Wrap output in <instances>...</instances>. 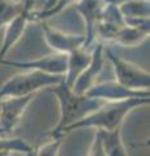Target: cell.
<instances>
[{"instance_id": "30bf717a", "label": "cell", "mask_w": 150, "mask_h": 156, "mask_svg": "<svg viewBox=\"0 0 150 156\" xmlns=\"http://www.w3.org/2000/svg\"><path fill=\"white\" fill-rule=\"evenodd\" d=\"M106 0H77L76 11L85 22V43L84 48L89 47L95 39V26L99 22Z\"/></svg>"}, {"instance_id": "7402d4cb", "label": "cell", "mask_w": 150, "mask_h": 156, "mask_svg": "<svg viewBox=\"0 0 150 156\" xmlns=\"http://www.w3.org/2000/svg\"><path fill=\"white\" fill-rule=\"evenodd\" d=\"M11 154L9 151H0V156H11Z\"/></svg>"}, {"instance_id": "603a6c76", "label": "cell", "mask_w": 150, "mask_h": 156, "mask_svg": "<svg viewBox=\"0 0 150 156\" xmlns=\"http://www.w3.org/2000/svg\"><path fill=\"white\" fill-rule=\"evenodd\" d=\"M116 3H124V2H133V0H115Z\"/></svg>"}, {"instance_id": "9a60e30c", "label": "cell", "mask_w": 150, "mask_h": 156, "mask_svg": "<svg viewBox=\"0 0 150 156\" xmlns=\"http://www.w3.org/2000/svg\"><path fill=\"white\" fill-rule=\"evenodd\" d=\"M120 13L124 18H149V0H133L119 3Z\"/></svg>"}, {"instance_id": "8fae6325", "label": "cell", "mask_w": 150, "mask_h": 156, "mask_svg": "<svg viewBox=\"0 0 150 156\" xmlns=\"http://www.w3.org/2000/svg\"><path fill=\"white\" fill-rule=\"evenodd\" d=\"M30 13L27 11H22L17 17H14L11 22L5 25L4 38L0 46V60L5 58V55L14 47V44L20 41L24 33L26 30L27 23L30 22Z\"/></svg>"}, {"instance_id": "9c48e42d", "label": "cell", "mask_w": 150, "mask_h": 156, "mask_svg": "<svg viewBox=\"0 0 150 156\" xmlns=\"http://www.w3.org/2000/svg\"><path fill=\"white\" fill-rule=\"evenodd\" d=\"M90 62L86 66V69L82 72V74L77 78V81L71 87L72 91L77 95H85L88 90L95 83V80L101 74L103 66H104V44L103 43H98L94 50L90 52Z\"/></svg>"}, {"instance_id": "44dd1931", "label": "cell", "mask_w": 150, "mask_h": 156, "mask_svg": "<svg viewBox=\"0 0 150 156\" xmlns=\"http://www.w3.org/2000/svg\"><path fill=\"white\" fill-rule=\"evenodd\" d=\"M56 2H57V0H47V2H46V5H45V8H43L42 11H48V9H51L52 7L55 5Z\"/></svg>"}, {"instance_id": "ffe728a7", "label": "cell", "mask_w": 150, "mask_h": 156, "mask_svg": "<svg viewBox=\"0 0 150 156\" xmlns=\"http://www.w3.org/2000/svg\"><path fill=\"white\" fill-rule=\"evenodd\" d=\"M34 2H35V0H21V4H22V7H24V11L31 12L33 5H34Z\"/></svg>"}, {"instance_id": "7a4b0ae2", "label": "cell", "mask_w": 150, "mask_h": 156, "mask_svg": "<svg viewBox=\"0 0 150 156\" xmlns=\"http://www.w3.org/2000/svg\"><path fill=\"white\" fill-rule=\"evenodd\" d=\"M150 103V99H128L122 101H111V103H104L101 108L94 111L93 113L84 117L82 120L77 121L76 124L69 126L64 131V135L69 131H73L77 129L84 128H94L95 130H103V131H114L116 129L122 128V124L127 116L132 111H134L138 107L146 105Z\"/></svg>"}, {"instance_id": "ac0fdd59", "label": "cell", "mask_w": 150, "mask_h": 156, "mask_svg": "<svg viewBox=\"0 0 150 156\" xmlns=\"http://www.w3.org/2000/svg\"><path fill=\"white\" fill-rule=\"evenodd\" d=\"M61 143V138H51V140L42 144L35 152H33L31 156H57L60 152Z\"/></svg>"}, {"instance_id": "5bb4252c", "label": "cell", "mask_w": 150, "mask_h": 156, "mask_svg": "<svg viewBox=\"0 0 150 156\" xmlns=\"http://www.w3.org/2000/svg\"><path fill=\"white\" fill-rule=\"evenodd\" d=\"M149 34H150V29L124 25L123 27H120V30L116 34L115 43L125 47H136L141 44L146 38H149Z\"/></svg>"}, {"instance_id": "cb8c5ba5", "label": "cell", "mask_w": 150, "mask_h": 156, "mask_svg": "<svg viewBox=\"0 0 150 156\" xmlns=\"http://www.w3.org/2000/svg\"><path fill=\"white\" fill-rule=\"evenodd\" d=\"M4 135H7L5 133H4V131L2 130V129H0V136H4Z\"/></svg>"}, {"instance_id": "5b68a950", "label": "cell", "mask_w": 150, "mask_h": 156, "mask_svg": "<svg viewBox=\"0 0 150 156\" xmlns=\"http://www.w3.org/2000/svg\"><path fill=\"white\" fill-rule=\"evenodd\" d=\"M0 65H7L13 68H20L25 72H42L47 74L55 76H64L67 69V55H60V53H51L45 57H39L35 60H7L3 58L0 60Z\"/></svg>"}, {"instance_id": "277c9868", "label": "cell", "mask_w": 150, "mask_h": 156, "mask_svg": "<svg viewBox=\"0 0 150 156\" xmlns=\"http://www.w3.org/2000/svg\"><path fill=\"white\" fill-rule=\"evenodd\" d=\"M104 55L110 60L111 64H112L115 81L118 83L127 87L129 90L149 91V87H150L149 72L144 70L141 66L133 64V62L119 57L108 47H104Z\"/></svg>"}, {"instance_id": "ba28073f", "label": "cell", "mask_w": 150, "mask_h": 156, "mask_svg": "<svg viewBox=\"0 0 150 156\" xmlns=\"http://www.w3.org/2000/svg\"><path fill=\"white\" fill-rule=\"evenodd\" d=\"M33 98L34 95L0 99V129L5 134H9L20 124Z\"/></svg>"}, {"instance_id": "e0dca14e", "label": "cell", "mask_w": 150, "mask_h": 156, "mask_svg": "<svg viewBox=\"0 0 150 156\" xmlns=\"http://www.w3.org/2000/svg\"><path fill=\"white\" fill-rule=\"evenodd\" d=\"M73 3H77V0H57L55 3V5L48 11H39V12H31L30 13V21H43L48 17H52L55 14L60 13L61 11H64L67 7L72 5Z\"/></svg>"}, {"instance_id": "7c38bea8", "label": "cell", "mask_w": 150, "mask_h": 156, "mask_svg": "<svg viewBox=\"0 0 150 156\" xmlns=\"http://www.w3.org/2000/svg\"><path fill=\"white\" fill-rule=\"evenodd\" d=\"M90 57L91 55L88 51H85V48H79L67 55V69L64 74V83L67 86H73L77 78L89 65Z\"/></svg>"}, {"instance_id": "52a82bcc", "label": "cell", "mask_w": 150, "mask_h": 156, "mask_svg": "<svg viewBox=\"0 0 150 156\" xmlns=\"http://www.w3.org/2000/svg\"><path fill=\"white\" fill-rule=\"evenodd\" d=\"M42 33L47 46L54 51V53L68 55L79 48H84L85 38L81 34L64 33L55 27H51L45 21H42Z\"/></svg>"}, {"instance_id": "d6986e66", "label": "cell", "mask_w": 150, "mask_h": 156, "mask_svg": "<svg viewBox=\"0 0 150 156\" xmlns=\"http://www.w3.org/2000/svg\"><path fill=\"white\" fill-rule=\"evenodd\" d=\"M88 156H106L104 151H103V146H102V140H101V134L97 130L95 134L93 136V142L90 144V150Z\"/></svg>"}, {"instance_id": "4fadbf2b", "label": "cell", "mask_w": 150, "mask_h": 156, "mask_svg": "<svg viewBox=\"0 0 150 156\" xmlns=\"http://www.w3.org/2000/svg\"><path fill=\"white\" fill-rule=\"evenodd\" d=\"M101 134L103 151L106 156H128L127 148L122 138V128L114 131H103L98 130Z\"/></svg>"}, {"instance_id": "8992f818", "label": "cell", "mask_w": 150, "mask_h": 156, "mask_svg": "<svg viewBox=\"0 0 150 156\" xmlns=\"http://www.w3.org/2000/svg\"><path fill=\"white\" fill-rule=\"evenodd\" d=\"M85 95L89 98H93V99H99L104 101V103L136 99V98L150 99L149 91L129 90L127 87L118 83L116 81H106V82H101V83H94Z\"/></svg>"}, {"instance_id": "3957f363", "label": "cell", "mask_w": 150, "mask_h": 156, "mask_svg": "<svg viewBox=\"0 0 150 156\" xmlns=\"http://www.w3.org/2000/svg\"><path fill=\"white\" fill-rule=\"evenodd\" d=\"M64 81V76L47 74L42 72H22L17 73L4 82L0 87V99L35 95L37 91L59 85Z\"/></svg>"}, {"instance_id": "6da1fadb", "label": "cell", "mask_w": 150, "mask_h": 156, "mask_svg": "<svg viewBox=\"0 0 150 156\" xmlns=\"http://www.w3.org/2000/svg\"><path fill=\"white\" fill-rule=\"evenodd\" d=\"M48 92L56 96L59 103V121L57 125L50 133L51 138H63L64 131L76 124L77 121L82 120L84 117L93 113L94 111L101 108L104 101L99 99H93L86 95H77L75 94L69 86L64 83V81L59 85H55L47 89Z\"/></svg>"}, {"instance_id": "2e32d148", "label": "cell", "mask_w": 150, "mask_h": 156, "mask_svg": "<svg viewBox=\"0 0 150 156\" xmlns=\"http://www.w3.org/2000/svg\"><path fill=\"white\" fill-rule=\"evenodd\" d=\"M24 11L21 2L14 0H0V27L8 25L14 17Z\"/></svg>"}]
</instances>
